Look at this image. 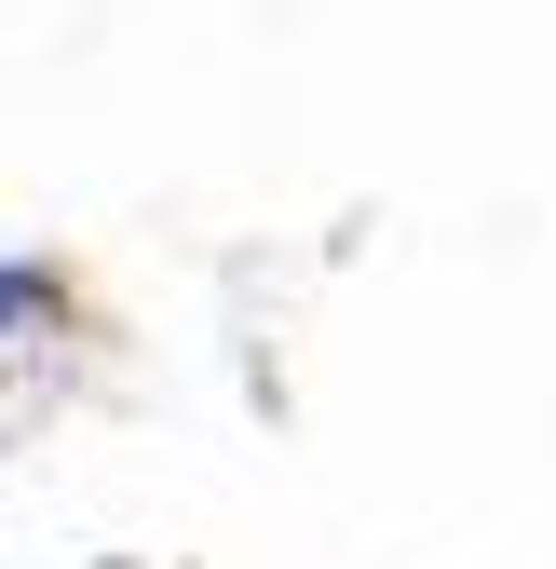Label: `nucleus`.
I'll return each instance as SVG.
<instances>
[{"label": "nucleus", "mask_w": 556, "mask_h": 569, "mask_svg": "<svg viewBox=\"0 0 556 569\" xmlns=\"http://www.w3.org/2000/svg\"><path fill=\"white\" fill-rule=\"evenodd\" d=\"M41 312V271H0V352H14V326Z\"/></svg>", "instance_id": "f257e3e1"}]
</instances>
